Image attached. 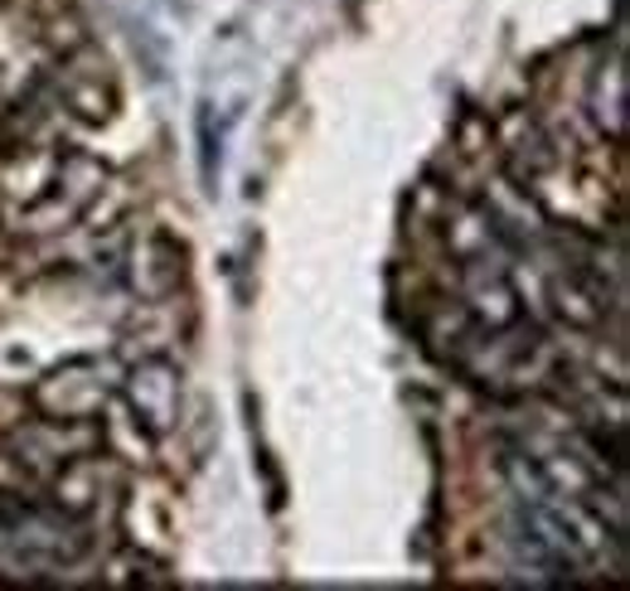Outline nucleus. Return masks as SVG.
Wrapping results in <instances>:
<instances>
[{
	"label": "nucleus",
	"instance_id": "obj_2",
	"mask_svg": "<svg viewBox=\"0 0 630 591\" xmlns=\"http://www.w3.org/2000/svg\"><path fill=\"white\" fill-rule=\"evenodd\" d=\"M122 398H127V408H131V422H137L146 437L160 441V437H170L180 427L184 373L170 364V359H141L137 369H127Z\"/></svg>",
	"mask_w": 630,
	"mask_h": 591
},
{
	"label": "nucleus",
	"instance_id": "obj_4",
	"mask_svg": "<svg viewBox=\"0 0 630 591\" xmlns=\"http://www.w3.org/2000/svg\"><path fill=\"white\" fill-rule=\"evenodd\" d=\"M98 432H92V422H59V418H34L24 422L16 437H10V447H16V461L30 465L34 475H53L59 465H69L73 455L83 451H98Z\"/></svg>",
	"mask_w": 630,
	"mask_h": 591
},
{
	"label": "nucleus",
	"instance_id": "obj_6",
	"mask_svg": "<svg viewBox=\"0 0 630 591\" xmlns=\"http://www.w3.org/2000/svg\"><path fill=\"white\" fill-rule=\"evenodd\" d=\"M102 69H83V59H69L59 69V102L83 117V122H102V117L112 112V102H117L112 78H107Z\"/></svg>",
	"mask_w": 630,
	"mask_h": 591
},
{
	"label": "nucleus",
	"instance_id": "obj_7",
	"mask_svg": "<svg viewBox=\"0 0 630 591\" xmlns=\"http://www.w3.org/2000/svg\"><path fill=\"white\" fill-rule=\"evenodd\" d=\"M587 112H592V122L607 131L611 141H621V127H626V69H621V59H611L597 69L592 92H587Z\"/></svg>",
	"mask_w": 630,
	"mask_h": 591
},
{
	"label": "nucleus",
	"instance_id": "obj_8",
	"mask_svg": "<svg viewBox=\"0 0 630 591\" xmlns=\"http://www.w3.org/2000/svg\"><path fill=\"white\" fill-rule=\"evenodd\" d=\"M199 174H204V190H219V137H213V117L209 107H199Z\"/></svg>",
	"mask_w": 630,
	"mask_h": 591
},
{
	"label": "nucleus",
	"instance_id": "obj_1",
	"mask_svg": "<svg viewBox=\"0 0 630 591\" xmlns=\"http://www.w3.org/2000/svg\"><path fill=\"white\" fill-rule=\"evenodd\" d=\"M107 190V166L88 151H59L53 160L49 184L39 190L30 204L16 209V233L20 238H53L63 228H73L83 213L98 204V194Z\"/></svg>",
	"mask_w": 630,
	"mask_h": 591
},
{
	"label": "nucleus",
	"instance_id": "obj_3",
	"mask_svg": "<svg viewBox=\"0 0 630 591\" xmlns=\"http://www.w3.org/2000/svg\"><path fill=\"white\" fill-rule=\"evenodd\" d=\"M107 398H112V379L102 373L98 359H73L34 388V408L59 422H92L107 408Z\"/></svg>",
	"mask_w": 630,
	"mask_h": 591
},
{
	"label": "nucleus",
	"instance_id": "obj_5",
	"mask_svg": "<svg viewBox=\"0 0 630 591\" xmlns=\"http://www.w3.org/2000/svg\"><path fill=\"white\" fill-rule=\"evenodd\" d=\"M49 490H53V504L63 509V514H73V519H88L92 509H102V500L117 490V465L98 451H83V455H73L69 465H59L49 475Z\"/></svg>",
	"mask_w": 630,
	"mask_h": 591
}]
</instances>
